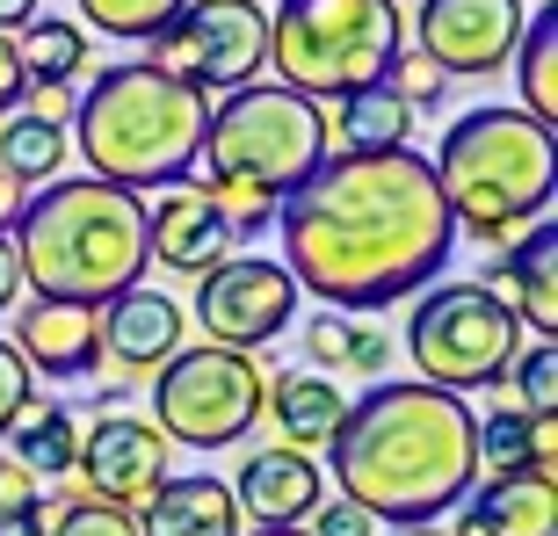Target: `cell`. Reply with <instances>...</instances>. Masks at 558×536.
<instances>
[{"label": "cell", "instance_id": "1", "mask_svg": "<svg viewBox=\"0 0 558 536\" xmlns=\"http://www.w3.org/2000/svg\"><path fill=\"white\" fill-rule=\"evenodd\" d=\"M283 268L333 312H385L428 290L457 254L428 153H327L312 182L283 196Z\"/></svg>", "mask_w": 558, "mask_h": 536}, {"label": "cell", "instance_id": "2", "mask_svg": "<svg viewBox=\"0 0 558 536\" xmlns=\"http://www.w3.org/2000/svg\"><path fill=\"white\" fill-rule=\"evenodd\" d=\"M333 486L392 529H428L478 486V421L421 377H385L333 428Z\"/></svg>", "mask_w": 558, "mask_h": 536}, {"label": "cell", "instance_id": "3", "mask_svg": "<svg viewBox=\"0 0 558 536\" xmlns=\"http://www.w3.org/2000/svg\"><path fill=\"white\" fill-rule=\"evenodd\" d=\"M15 261L22 290H37L51 305H87L102 312L109 297L145 283V204L131 188H109L95 174L44 182L15 210Z\"/></svg>", "mask_w": 558, "mask_h": 536}, {"label": "cell", "instance_id": "4", "mask_svg": "<svg viewBox=\"0 0 558 536\" xmlns=\"http://www.w3.org/2000/svg\"><path fill=\"white\" fill-rule=\"evenodd\" d=\"M204 124L210 95L160 73L153 59H131L95 73V87L81 95V117H73V145L95 182L145 196V188H182L196 174Z\"/></svg>", "mask_w": 558, "mask_h": 536}, {"label": "cell", "instance_id": "5", "mask_svg": "<svg viewBox=\"0 0 558 536\" xmlns=\"http://www.w3.org/2000/svg\"><path fill=\"white\" fill-rule=\"evenodd\" d=\"M333 153L327 109L290 95V87H240L226 102H210L204 124V174L210 204L226 210V232H262L283 210V196L312 182V167Z\"/></svg>", "mask_w": 558, "mask_h": 536}, {"label": "cell", "instance_id": "6", "mask_svg": "<svg viewBox=\"0 0 558 536\" xmlns=\"http://www.w3.org/2000/svg\"><path fill=\"white\" fill-rule=\"evenodd\" d=\"M428 167H435L450 226H472V240H508V232H530L537 218H551L558 138L522 109L494 102L457 117Z\"/></svg>", "mask_w": 558, "mask_h": 536}, {"label": "cell", "instance_id": "7", "mask_svg": "<svg viewBox=\"0 0 558 536\" xmlns=\"http://www.w3.org/2000/svg\"><path fill=\"white\" fill-rule=\"evenodd\" d=\"M407 51V15L392 0H283L269 15L276 87L305 102H349L377 87Z\"/></svg>", "mask_w": 558, "mask_h": 536}, {"label": "cell", "instance_id": "8", "mask_svg": "<svg viewBox=\"0 0 558 536\" xmlns=\"http://www.w3.org/2000/svg\"><path fill=\"white\" fill-rule=\"evenodd\" d=\"M522 349V327L515 312L500 305V290H486L472 276V283H428L414 297V319H407V355H414L421 385H435V392H486V385H500L508 377V363H515Z\"/></svg>", "mask_w": 558, "mask_h": 536}, {"label": "cell", "instance_id": "9", "mask_svg": "<svg viewBox=\"0 0 558 536\" xmlns=\"http://www.w3.org/2000/svg\"><path fill=\"white\" fill-rule=\"evenodd\" d=\"M269 370L240 349H174L153 377V428L189 450H226L262 421Z\"/></svg>", "mask_w": 558, "mask_h": 536}, {"label": "cell", "instance_id": "10", "mask_svg": "<svg viewBox=\"0 0 558 536\" xmlns=\"http://www.w3.org/2000/svg\"><path fill=\"white\" fill-rule=\"evenodd\" d=\"M153 65L189 81L196 95H210V87L240 95L269 65V15L254 0H189L182 15L153 37Z\"/></svg>", "mask_w": 558, "mask_h": 536}, {"label": "cell", "instance_id": "11", "mask_svg": "<svg viewBox=\"0 0 558 536\" xmlns=\"http://www.w3.org/2000/svg\"><path fill=\"white\" fill-rule=\"evenodd\" d=\"M189 319L210 333V349H269L276 333L298 319V283H290L283 261H254V254H240V261H218L210 276H196V305H189Z\"/></svg>", "mask_w": 558, "mask_h": 536}, {"label": "cell", "instance_id": "12", "mask_svg": "<svg viewBox=\"0 0 558 536\" xmlns=\"http://www.w3.org/2000/svg\"><path fill=\"white\" fill-rule=\"evenodd\" d=\"M522 0H421L414 51L442 81H494L522 44Z\"/></svg>", "mask_w": 558, "mask_h": 536}, {"label": "cell", "instance_id": "13", "mask_svg": "<svg viewBox=\"0 0 558 536\" xmlns=\"http://www.w3.org/2000/svg\"><path fill=\"white\" fill-rule=\"evenodd\" d=\"M167 442L153 421H138V413H102L95 428L81 435V486H87V500H102V508H124V515H138L145 500L160 494L167 478Z\"/></svg>", "mask_w": 558, "mask_h": 536}, {"label": "cell", "instance_id": "14", "mask_svg": "<svg viewBox=\"0 0 558 536\" xmlns=\"http://www.w3.org/2000/svg\"><path fill=\"white\" fill-rule=\"evenodd\" d=\"M145 254L153 268H174V276H210L218 261H232L226 210L210 204L204 182L160 188V204H145Z\"/></svg>", "mask_w": 558, "mask_h": 536}, {"label": "cell", "instance_id": "15", "mask_svg": "<svg viewBox=\"0 0 558 536\" xmlns=\"http://www.w3.org/2000/svg\"><path fill=\"white\" fill-rule=\"evenodd\" d=\"M319 500H327V472H319L305 450H290V442L254 450L247 464H240V486H232V508H240L254 529H305Z\"/></svg>", "mask_w": 558, "mask_h": 536}, {"label": "cell", "instance_id": "16", "mask_svg": "<svg viewBox=\"0 0 558 536\" xmlns=\"http://www.w3.org/2000/svg\"><path fill=\"white\" fill-rule=\"evenodd\" d=\"M8 349L29 363V377H95L102 370V327L87 305H51L29 297L15 312V341Z\"/></svg>", "mask_w": 558, "mask_h": 536}, {"label": "cell", "instance_id": "17", "mask_svg": "<svg viewBox=\"0 0 558 536\" xmlns=\"http://www.w3.org/2000/svg\"><path fill=\"white\" fill-rule=\"evenodd\" d=\"M95 327H102V363H124V370H160L167 355L182 349V305L167 297V290H124V297H109L95 312Z\"/></svg>", "mask_w": 558, "mask_h": 536}, {"label": "cell", "instance_id": "18", "mask_svg": "<svg viewBox=\"0 0 558 536\" xmlns=\"http://www.w3.org/2000/svg\"><path fill=\"white\" fill-rule=\"evenodd\" d=\"M486 290H508L500 305L515 312V327H537V341L558 333V226L537 218L522 247H508L494 261V276H478Z\"/></svg>", "mask_w": 558, "mask_h": 536}, {"label": "cell", "instance_id": "19", "mask_svg": "<svg viewBox=\"0 0 558 536\" xmlns=\"http://www.w3.org/2000/svg\"><path fill=\"white\" fill-rule=\"evenodd\" d=\"M450 536H558V494L551 478H486L464 494V515Z\"/></svg>", "mask_w": 558, "mask_h": 536}, {"label": "cell", "instance_id": "20", "mask_svg": "<svg viewBox=\"0 0 558 536\" xmlns=\"http://www.w3.org/2000/svg\"><path fill=\"white\" fill-rule=\"evenodd\" d=\"M138 536H240V508H232V486L210 472L167 478L160 494L138 508Z\"/></svg>", "mask_w": 558, "mask_h": 536}, {"label": "cell", "instance_id": "21", "mask_svg": "<svg viewBox=\"0 0 558 536\" xmlns=\"http://www.w3.org/2000/svg\"><path fill=\"white\" fill-rule=\"evenodd\" d=\"M262 413H276V428H283L290 450L312 456L319 442H333L341 421H349V392L319 370H276L269 392H262Z\"/></svg>", "mask_w": 558, "mask_h": 536}, {"label": "cell", "instance_id": "22", "mask_svg": "<svg viewBox=\"0 0 558 536\" xmlns=\"http://www.w3.org/2000/svg\"><path fill=\"white\" fill-rule=\"evenodd\" d=\"M558 464V421H530V413L515 406H500L478 421V472H494V478H522V472H537L551 478Z\"/></svg>", "mask_w": 558, "mask_h": 536}, {"label": "cell", "instance_id": "23", "mask_svg": "<svg viewBox=\"0 0 558 536\" xmlns=\"http://www.w3.org/2000/svg\"><path fill=\"white\" fill-rule=\"evenodd\" d=\"M327 138H341V153H392V145L414 138V109H407V95L392 81H377V87H363V95H349V102L333 109Z\"/></svg>", "mask_w": 558, "mask_h": 536}, {"label": "cell", "instance_id": "24", "mask_svg": "<svg viewBox=\"0 0 558 536\" xmlns=\"http://www.w3.org/2000/svg\"><path fill=\"white\" fill-rule=\"evenodd\" d=\"M8 456H15L29 478H73L81 464V428H73V413L59 399H29L15 428H8Z\"/></svg>", "mask_w": 558, "mask_h": 536}, {"label": "cell", "instance_id": "25", "mask_svg": "<svg viewBox=\"0 0 558 536\" xmlns=\"http://www.w3.org/2000/svg\"><path fill=\"white\" fill-rule=\"evenodd\" d=\"M15 59H22L29 95H65V81H81V73H87V29H81V22H65V15H37L15 37Z\"/></svg>", "mask_w": 558, "mask_h": 536}, {"label": "cell", "instance_id": "26", "mask_svg": "<svg viewBox=\"0 0 558 536\" xmlns=\"http://www.w3.org/2000/svg\"><path fill=\"white\" fill-rule=\"evenodd\" d=\"M515 87H522V117H537V124L551 131V124H558V8H551V0H544L537 15L522 22Z\"/></svg>", "mask_w": 558, "mask_h": 536}, {"label": "cell", "instance_id": "27", "mask_svg": "<svg viewBox=\"0 0 558 536\" xmlns=\"http://www.w3.org/2000/svg\"><path fill=\"white\" fill-rule=\"evenodd\" d=\"M65 167V124L59 117H29V109H15L8 124H0V174L15 188H44L59 182Z\"/></svg>", "mask_w": 558, "mask_h": 536}, {"label": "cell", "instance_id": "28", "mask_svg": "<svg viewBox=\"0 0 558 536\" xmlns=\"http://www.w3.org/2000/svg\"><path fill=\"white\" fill-rule=\"evenodd\" d=\"M182 8H189V0H81V22H87V29H102V37H145V44H153Z\"/></svg>", "mask_w": 558, "mask_h": 536}, {"label": "cell", "instance_id": "29", "mask_svg": "<svg viewBox=\"0 0 558 536\" xmlns=\"http://www.w3.org/2000/svg\"><path fill=\"white\" fill-rule=\"evenodd\" d=\"M500 385H515V399H522L515 413L551 421V413H558V341H530V349H515V363H508Z\"/></svg>", "mask_w": 558, "mask_h": 536}, {"label": "cell", "instance_id": "30", "mask_svg": "<svg viewBox=\"0 0 558 536\" xmlns=\"http://www.w3.org/2000/svg\"><path fill=\"white\" fill-rule=\"evenodd\" d=\"M44 522H51V508H44L37 478L15 456H0V536H44Z\"/></svg>", "mask_w": 558, "mask_h": 536}, {"label": "cell", "instance_id": "31", "mask_svg": "<svg viewBox=\"0 0 558 536\" xmlns=\"http://www.w3.org/2000/svg\"><path fill=\"white\" fill-rule=\"evenodd\" d=\"M44 536H138V515H124V508H102V500H65L59 515L44 522Z\"/></svg>", "mask_w": 558, "mask_h": 536}, {"label": "cell", "instance_id": "32", "mask_svg": "<svg viewBox=\"0 0 558 536\" xmlns=\"http://www.w3.org/2000/svg\"><path fill=\"white\" fill-rule=\"evenodd\" d=\"M349 349H355V319H341V312H319V319H305V355L312 370H349Z\"/></svg>", "mask_w": 558, "mask_h": 536}, {"label": "cell", "instance_id": "33", "mask_svg": "<svg viewBox=\"0 0 558 536\" xmlns=\"http://www.w3.org/2000/svg\"><path fill=\"white\" fill-rule=\"evenodd\" d=\"M29 399H37V377H29V363H22V355L0 341V435H8L22 413H29Z\"/></svg>", "mask_w": 558, "mask_h": 536}, {"label": "cell", "instance_id": "34", "mask_svg": "<svg viewBox=\"0 0 558 536\" xmlns=\"http://www.w3.org/2000/svg\"><path fill=\"white\" fill-rule=\"evenodd\" d=\"M385 81H392L399 95H407V109H428V102H442V73H435V65L421 59V51H399V65L385 73Z\"/></svg>", "mask_w": 558, "mask_h": 536}, {"label": "cell", "instance_id": "35", "mask_svg": "<svg viewBox=\"0 0 558 536\" xmlns=\"http://www.w3.org/2000/svg\"><path fill=\"white\" fill-rule=\"evenodd\" d=\"M377 522L363 515V508H349V500H319L312 508V522H305V536H371Z\"/></svg>", "mask_w": 558, "mask_h": 536}, {"label": "cell", "instance_id": "36", "mask_svg": "<svg viewBox=\"0 0 558 536\" xmlns=\"http://www.w3.org/2000/svg\"><path fill=\"white\" fill-rule=\"evenodd\" d=\"M29 102V81H22V59H15V37H0V124Z\"/></svg>", "mask_w": 558, "mask_h": 536}, {"label": "cell", "instance_id": "37", "mask_svg": "<svg viewBox=\"0 0 558 536\" xmlns=\"http://www.w3.org/2000/svg\"><path fill=\"white\" fill-rule=\"evenodd\" d=\"M385 355H392V341H385V333H371V327H355V349H349V370H363V377H377V370H385Z\"/></svg>", "mask_w": 558, "mask_h": 536}, {"label": "cell", "instance_id": "38", "mask_svg": "<svg viewBox=\"0 0 558 536\" xmlns=\"http://www.w3.org/2000/svg\"><path fill=\"white\" fill-rule=\"evenodd\" d=\"M22 305V261H15V240L0 232V312Z\"/></svg>", "mask_w": 558, "mask_h": 536}, {"label": "cell", "instance_id": "39", "mask_svg": "<svg viewBox=\"0 0 558 536\" xmlns=\"http://www.w3.org/2000/svg\"><path fill=\"white\" fill-rule=\"evenodd\" d=\"M37 8H44V0H0V37H8V29H29Z\"/></svg>", "mask_w": 558, "mask_h": 536}, {"label": "cell", "instance_id": "40", "mask_svg": "<svg viewBox=\"0 0 558 536\" xmlns=\"http://www.w3.org/2000/svg\"><path fill=\"white\" fill-rule=\"evenodd\" d=\"M15 210H22V188L8 182V174H0V226H8V218H15Z\"/></svg>", "mask_w": 558, "mask_h": 536}, {"label": "cell", "instance_id": "41", "mask_svg": "<svg viewBox=\"0 0 558 536\" xmlns=\"http://www.w3.org/2000/svg\"><path fill=\"white\" fill-rule=\"evenodd\" d=\"M399 536H450V529H435V522H428V529H399Z\"/></svg>", "mask_w": 558, "mask_h": 536}, {"label": "cell", "instance_id": "42", "mask_svg": "<svg viewBox=\"0 0 558 536\" xmlns=\"http://www.w3.org/2000/svg\"><path fill=\"white\" fill-rule=\"evenodd\" d=\"M254 536H305V529H254Z\"/></svg>", "mask_w": 558, "mask_h": 536}, {"label": "cell", "instance_id": "43", "mask_svg": "<svg viewBox=\"0 0 558 536\" xmlns=\"http://www.w3.org/2000/svg\"><path fill=\"white\" fill-rule=\"evenodd\" d=\"M392 8H399V0H392Z\"/></svg>", "mask_w": 558, "mask_h": 536}]
</instances>
